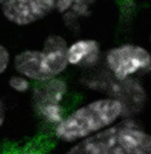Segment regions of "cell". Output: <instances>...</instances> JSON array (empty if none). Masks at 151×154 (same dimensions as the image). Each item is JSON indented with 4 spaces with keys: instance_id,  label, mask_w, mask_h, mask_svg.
Returning <instances> with one entry per match:
<instances>
[{
    "instance_id": "obj_7",
    "label": "cell",
    "mask_w": 151,
    "mask_h": 154,
    "mask_svg": "<svg viewBox=\"0 0 151 154\" xmlns=\"http://www.w3.org/2000/svg\"><path fill=\"white\" fill-rule=\"evenodd\" d=\"M120 137L126 154H151L150 135L134 121L120 122Z\"/></svg>"
},
{
    "instance_id": "obj_10",
    "label": "cell",
    "mask_w": 151,
    "mask_h": 154,
    "mask_svg": "<svg viewBox=\"0 0 151 154\" xmlns=\"http://www.w3.org/2000/svg\"><path fill=\"white\" fill-rule=\"evenodd\" d=\"M90 4L85 1H73L69 11L77 17H86L90 13Z\"/></svg>"
},
{
    "instance_id": "obj_12",
    "label": "cell",
    "mask_w": 151,
    "mask_h": 154,
    "mask_svg": "<svg viewBox=\"0 0 151 154\" xmlns=\"http://www.w3.org/2000/svg\"><path fill=\"white\" fill-rule=\"evenodd\" d=\"M73 1L63 0V1H55L54 10H56L60 13H66L69 11L72 7Z\"/></svg>"
},
{
    "instance_id": "obj_4",
    "label": "cell",
    "mask_w": 151,
    "mask_h": 154,
    "mask_svg": "<svg viewBox=\"0 0 151 154\" xmlns=\"http://www.w3.org/2000/svg\"><path fill=\"white\" fill-rule=\"evenodd\" d=\"M53 0L0 1L4 17L19 26L31 25L48 16L54 10Z\"/></svg>"
},
{
    "instance_id": "obj_13",
    "label": "cell",
    "mask_w": 151,
    "mask_h": 154,
    "mask_svg": "<svg viewBox=\"0 0 151 154\" xmlns=\"http://www.w3.org/2000/svg\"><path fill=\"white\" fill-rule=\"evenodd\" d=\"M5 118V108L3 101L0 98V129L2 126Z\"/></svg>"
},
{
    "instance_id": "obj_6",
    "label": "cell",
    "mask_w": 151,
    "mask_h": 154,
    "mask_svg": "<svg viewBox=\"0 0 151 154\" xmlns=\"http://www.w3.org/2000/svg\"><path fill=\"white\" fill-rule=\"evenodd\" d=\"M100 43L92 38H81L68 45L66 58L69 65L92 67L98 63L101 58Z\"/></svg>"
},
{
    "instance_id": "obj_1",
    "label": "cell",
    "mask_w": 151,
    "mask_h": 154,
    "mask_svg": "<svg viewBox=\"0 0 151 154\" xmlns=\"http://www.w3.org/2000/svg\"><path fill=\"white\" fill-rule=\"evenodd\" d=\"M124 106L112 97L94 99L65 116L55 126L54 134L65 142L81 140L114 125L124 113Z\"/></svg>"
},
{
    "instance_id": "obj_2",
    "label": "cell",
    "mask_w": 151,
    "mask_h": 154,
    "mask_svg": "<svg viewBox=\"0 0 151 154\" xmlns=\"http://www.w3.org/2000/svg\"><path fill=\"white\" fill-rule=\"evenodd\" d=\"M66 40L59 35L45 39L42 49H26L14 57L13 65L18 74L38 83L57 78L69 65Z\"/></svg>"
},
{
    "instance_id": "obj_11",
    "label": "cell",
    "mask_w": 151,
    "mask_h": 154,
    "mask_svg": "<svg viewBox=\"0 0 151 154\" xmlns=\"http://www.w3.org/2000/svg\"><path fill=\"white\" fill-rule=\"evenodd\" d=\"M10 62V54L6 47L0 44V75L7 69Z\"/></svg>"
},
{
    "instance_id": "obj_14",
    "label": "cell",
    "mask_w": 151,
    "mask_h": 154,
    "mask_svg": "<svg viewBox=\"0 0 151 154\" xmlns=\"http://www.w3.org/2000/svg\"><path fill=\"white\" fill-rule=\"evenodd\" d=\"M19 154H47V153L42 150H25L24 152H20Z\"/></svg>"
},
{
    "instance_id": "obj_5",
    "label": "cell",
    "mask_w": 151,
    "mask_h": 154,
    "mask_svg": "<svg viewBox=\"0 0 151 154\" xmlns=\"http://www.w3.org/2000/svg\"><path fill=\"white\" fill-rule=\"evenodd\" d=\"M66 154H126L121 140L120 123L81 140Z\"/></svg>"
},
{
    "instance_id": "obj_3",
    "label": "cell",
    "mask_w": 151,
    "mask_h": 154,
    "mask_svg": "<svg viewBox=\"0 0 151 154\" xmlns=\"http://www.w3.org/2000/svg\"><path fill=\"white\" fill-rule=\"evenodd\" d=\"M109 72L117 81H123L150 69L151 55L144 47L130 43L111 48L104 56Z\"/></svg>"
},
{
    "instance_id": "obj_9",
    "label": "cell",
    "mask_w": 151,
    "mask_h": 154,
    "mask_svg": "<svg viewBox=\"0 0 151 154\" xmlns=\"http://www.w3.org/2000/svg\"><path fill=\"white\" fill-rule=\"evenodd\" d=\"M8 82L10 87L18 93H25L31 88L30 81L18 73L11 76Z\"/></svg>"
},
{
    "instance_id": "obj_8",
    "label": "cell",
    "mask_w": 151,
    "mask_h": 154,
    "mask_svg": "<svg viewBox=\"0 0 151 154\" xmlns=\"http://www.w3.org/2000/svg\"><path fill=\"white\" fill-rule=\"evenodd\" d=\"M68 87L66 82L59 77L38 83L33 89L34 105L49 103L62 104L66 97Z\"/></svg>"
}]
</instances>
